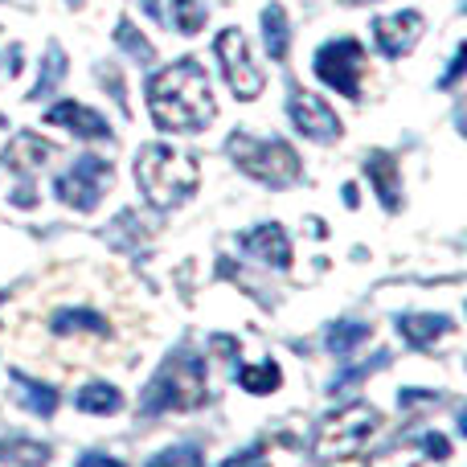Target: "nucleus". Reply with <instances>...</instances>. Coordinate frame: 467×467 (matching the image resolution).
I'll return each mask as SVG.
<instances>
[{
	"label": "nucleus",
	"instance_id": "obj_1",
	"mask_svg": "<svg viewBox=\"0 0 467 467\" xmlns=\"http://www.w3.org/2000/svg\"><path fill=\"white\" fill-rule=\"evenodd\" d=\"M148 111L161 131H202L213 123L218 103L210 90V74L197 57L164 66L148 78Z\"/></svg>",
	"mask_w": 467,
	"mask_h": 467
},
{
	"label": "nucleus",
	"instance_id": "obj_2",
	"mask_svg": "<svg viewBox=\"0 0 467 467\" xmlns=\"http://www.w3.org/2000/svg\"><path fill=\"white\" fill-rule=\"evenodd\" d=\"M136 181H140V193L152 210L169 213L177 205H185L189 197L197 193V181H202V169L189 152L169 144H148L144 152L136 156Z\"/></svg>",
	"mask_w": 467,
	"mask_h": 467
},
{
	"label": "nucleus",
	"instance_id": "obj_3",
	"mask_svg": "<svg viewBox=\"0 0 467 467\" xmlns=\"http://www.w3.org/2000/svg\"><path fill=\"white\" fill-rule=\"evenodd\" d=\"M205 398H210L205 357L193 353V348H172L161 361L156 378L140 394V414L156 419V414H169V410H197Z\"/></svg>",
	"mask_w": 467,
	"mask_h": 467
},
{
	"label": "nucleus",
	"instance_id": "obj_4",
	"mask_svg": "<svg viewBox=\"0 0 467 467\" xmlns=\"http://www.w3.org/2000/svg\"><path fill=\"white\" fill-rule=\"evenodd\" d=\"M226 148H230V161L238 164L246 177L263 181V185L287 189V185H296L299 172H304L296 148L279 136L258 140V136H246V131H234V136L226 140Z\"/></svg>",
	"mask_w": 467,
	"mask_h": 467
},
{
	"label": "nucleus",
	"instance_id": "obj_5",
	"mask_svg": "<svg viewBox=\"0 0 467 467\" xmlns=\"http://www.w3.org/2000/svg\"><path fill=\"white\" fill-rule=\"evenodd\" d=\"M381 427V414L365 402H353V406H340L332 410L328 419L316 427V443H312V455L320 463H332V460H353V455L365 451V443L373 439V431Z\"/></svg>",
	"mask_w": 467,
	"mask_h": 467
},
{
	"label": "nucleus",
	"instance_id": "obj_6",
	"mask_svg": "<svg viewBox=\"0 0 467 467\" xmlns=\"http://www.w3.org/2000/svg\"><path fill=\"white\" fill-rule=\"evenodd\" d=\"M54 189H57V202L62 205H70V210H78V213H90L103 202L107 189H111V164L95 152H82L78 161H74V169H66L62 177H57Z\"/></svg>",
	"mask_w": 467,
	"mask_h": 467
},
{
	"label": "nucleus",
	"instance_id": "obj_7",
	"mask_svg": "<svg viewBox=\"0 0 467 467\" xmlns=\"http://www.w3.org/2000/svg\"><path fill=\"white\" fill-rule=\"evenodd\" d=\"M49 156H54V144H49V140L33 136V131L13 136V144H8L5 156H0V169L13 172V177L21 181V189H13V193H8V202L21 205V210H29V205L37 202V193H33V172H37Z\"/></svg>",
	"mask_w": 467,
	"mask_h": 467
},
{
	"label": "nucleus",
	"instance_id": "obj_8",
	"mask_svg": "<svg viewBox=\"0 0 467 467\" xmlns=\"http://www.w3.org/2000/svg\"><path fill=\"white\" fill-rule=\"evenodd\" d=\"M361 70H365V49L353 37L328 41L316 54V78L328 82L345 99H361Z\"/></svg>",
	"mask_w": 467,
	"mask_h": 467
},
{
	"label": "nucleus",
	"instance_id": "obj_9",
	"mask_svg": "<svg viewBox=\"0 0 467 467\" xmlns=\"http://www.w3.org/2000/svg\"><path fill=\"white\" fill-rule=\"evenodd\" d=\"M218 62H222V70H226L234 99L250 103V99L263 95V74H258V66L250 62V49H246L242 29H222L218 33Z\"/></svg>",
	"mask_w": 467,
	"mask_h": 467
},
{
	"label": "nucleus",
	"instance_id": "obj_10",
	"mask_svg": "<svg viewBox=\"0 0 467 467\" xmlns=\"http://www.w3.org/2000/svg\"><path fill=\"white\" fill-rule=\"evenodd\" d=\"M287 115H291V123H296V131L304 140H320V144H328V140L340 136V119L332 115V107L324 103L320 95H312V90L291 87Z\"/></svg>",
	"mask_w": 467,
	"mask_h": 467
},
{
	"label": "nucleus",
	"instance_id": "obj_11",
	"mask_svg": "<svg viewBox=\"0 0 467 467\" xmlns=\"http://www.w3.org/2000/svg\"><path fill=\"white\" fill-rule=\"evenodd\" d=\"M422 29L427 25H422L419 8H402V13H386L373 21V41H378V49L386 57H398L422 37Z\"/></svg>",
	"mask_w": 467,
	"mask_h": 467
},
{
	"label": "nucleus",
	"instance_id": "obj_12",
	"mask_svg": "<svg viewBox=\"0 0 467 467\" xmlns=\"http://www.w3.org/2000/svg\"><path fill=\"white\" fill-rule=\"evenodd\" d=\"M46 123L74 131V136H82V140H107V144L115 140L111 123H107L99 111H90V107L74 103V99H66V103H54V107H49V111H46Z\"/></svg>",
	"mask_w": 467,
	"mask_h": 467
},
{
	"label": "nucleus",
	"instance_id": "obj_13",
	"mask_svg": "<svg viewBox=\"0 0 467 467\" xmlns=\"http://www.w3.org/2000/svg\"><path fill=\"white\" fill-rule=\"evenodd\" d=\"M238 246H242V254L258 258V263L275 266V271L291 266V242H287V234H283V226H275V222H263V226L246 230L238 238Z\"/></svg>",
	"mask_w": 467,
	"mask_h": 467
},
{
	"label": "nucleus",
	"instance_id": "obj_14",
	"mask_svg": "<svg viewBox=\"0 0 467 467\" xmlns=\"http://www.w3.org/2000/svg\"><path fill=\"white\" fill-rule=\"evenodd\" d=\"M365 172H369V181H373V189H378L381 205H386L389 213L402 210V185H398V161H394V152H386V148L369 152V161H365Z\"/></svg>",
	"mask_w": 467,
	"mask_h": 467
},
{
	"label": "nucleus",
	"instance_id": "obj_15",
	"mask_svg": "<svg viewBox=\"0 0 467 467\" xmlns=\"http://www.w3.org/2000/svg\"><path fill=\"white\" fill-rule=\"evenodd\" d=\"M394 324L414 348H431L443 332H451V320H447V316H435V312H406V316H398Z\"/></svg>",
	"mask_w": 467,
	"mask_h": 467
},
{
	"label": "nucleus",
	"instance_id": "obj_16",
	"mask_svg": "<svg viewBox=\"0 0 467 467\" xmlns=\"http://www.w3.org/2000/svg\"><path fill=\"white\" fill-rule=\"evenodd\" d=\"M13 386L16 394H21V406L29 414H41V419H49V414L57 410V389L54 386H41L37 378H29V373L13 369Z\"/></svg>",
	"mask_w": 467,
	"mask_h": 467
},
{
	"label": "nucleus",
	"instance_id": "obj_17",
	"mask_svg": "<svg viewBox=\"0 0 467 467\" xmlns=\"http://www.w3.org/2000/svg\"><path fill=\"white\" fill-rule=\"evenodd\" d=\"M263 41H266V54H271L275 62H287V54H291V25H287L283 5H266L263 8Z\"/></svg>",
	"mask_w": 467,
	"mask_h": 467
},
{
	"label": "nucleus",
	"instance_id": "obj_18",
	"mask_svg": "<svg viewBox=\"0 0 467 467\" xmlns=\"http://www.w3.org/2000/svg\"><path fill=\"white\" fill-rule=\"evenodd\" d=\"M49 447L33 439H5L0 443V467H46Z\"/></svg>",
	"mask_w": 467,
	"mask_h": 467
},
{
	"label": "nucleus",
	"instance_id": "obj_19",
	"mask_svg": "<svg viewBox=\"0 0 467 467\" xmlns=\"http://www.w3.org/2000/svg\"><path fill=\"white\" fill-rule=\"evenodd\" d=\"M234 381H238L246 394H271V389H279L283 373L275 361H263V365H234Z\"/></svg>",
	"mask_w": 467,
	"mask_h": 467
},
{
	"label": "nucleus",
	"instance_id": "obj_20",
	"mask_svg": "<svg viewBox=\"0 0 467 467\" xmlns=\"http://www.w3.org/2000/svg\"><path fill=\"white\" fill-rule=\"evenodd\" d=\"M74 402H78L82 414H115L123 406V394L115 386H107V381H87Z\"/></svg>",
	"mask_w": 467,
	"mask_h": 467
},
{
	"label": "nucleus",
	"instance_id": "obj_21",
	"mask_svg": "<svg viewBox=\"0 0 467 467\" xmlns=\"http://www.w3.org/2000/svg\"><path fill=\"white\" fill-rule=\"evenodd\" d=\"M54 332L57 337H70V332H99V337H107L111 324H107V316L90 312V307H70V312L54 316Z\"/></svg>",
	"mask_w": 467,
	"mask_h": 467
},
{
	"label": "nucleus",
	"instance_id": "obj_22",
	"mask_svg": "<svg viewBox=\"0 0 467 467\" xmlns=\"http://www.w3.org/2000/svg\"><path fill=\"white\" fill-rule=\"evenodd\" d=\"M369 337H373V328H369V324H361V320L328 324V348H332V353H340V357H348L353 348L369 345Z\"/></svg>",
	"mask_w": 467,
	"mask_h": 467
},
{
	"label": "nucleus",
	"instance_id": "obj_23",
	"mask_svg": "<svg viewBox=\"0 0 467 467\" xmlns=\"http://www.w3.org/2000/svg\"><path fill=\"white\" fill-rule=\"evenodd\" d=\"M62 74H66V49L57 46V41H49V46H46V57H41V70H37V87L29 90V99L49 95V90L62 82Z\"/></svg>",
	"mask_w": 467,
	"mask_h": 467
},
{
	"label": "nucleus",
	"instance_id": "obj_24",
	"mask_svg": "<svg viewBox=\"0 0 467 467\" xmlns=\"http://www.w3.org/2000/svg\"><path fill=\"white\" fill-rule=\"evenodd\" d=\"M115 46L119 49H128L131 57H136L140 66H152V57H156V49H152V41L144 37V33L136 29V25L128 21V16H123L119 25H115Z\"/></svg>",
	"mask_w": 467,
	"mask_h": 467
},
{
	"label": "nucleus",
	"instance_id": "obj_25",
	"mask_svg": "<svg viewBox=\"0 0 467 467\" xmlns=\"http://www.w3.org/2000/svg\"><path fill=\"white\" fill-rule=\"evenodd\" d=\"M148 467H205V455L197 443H177V447H169V451L152 455Z\"/></svg>",
	"mask_w": 467,
	"mask_h": 467
},
{
	"label": "nucleus",
	"instance_id": "obj_26",
	"mask_svg": "<svg viewBox=\"0 0 467 467\" xmlns=\"http://www.w3.org/2000/svg\"><path fill=\"white\" fill-rule=\"evenodd\" d=\"M172 25H177L185 37H193V33L205 29V8L197 5V0H172Z\"/></svg>",
	"mask_w": 467,
	"mask_h": 467
},
{
	"label": "nucleus",
	"instance_id": "obj_27",
	"mask_svg": "<svg viewBox=\"0 0 467 467\" xmlns=\"http://www.w3.org/2000/svg\"><path fill=\"white\" fill-rule=\"evenodd\" d=\"M389 365V353H378L373 361H365V365H353V369H345L337 381H328V394H340V389H348V386H357V381H365L369 373H378V369H386Z\"/></svg>",
	"mask_w": 467,
	"mask_h": 467
},
{
	"label": "nucleus",
	"instance_id": "obj_28",
	"mask_svg": "<svg viewBox=\"0 0 467 467\" xmlns=\"http://www.w3.org/2000/svg\"><path fill=\"white\" fill-rule=\"evenodd\" d=\"M99 78H103V90H111L115 103H119V111H128V90H123V78L115 66H99Z\"/></svg>",
	"mask_w": 467,
	"mask_h": 467
},
{
	"label": "nucleus",
	"instance_id": "obj_29",
	"mask_svg": "<svg viewBox=\"0 0 467 467\" xmlns=\"http://www.w3.org/2000/svg\"><path fill=\"white\" fill-rule=\"evenodd\" d=\"M222 467H266V447L263 443H250L246 451H238V455H230Z\"/></svg>",
	"mask_w": 467,
	"mask_h": 467
},
{
	"label": "nucleus",
	"instance_id": "obj_30",
	"mask_svg": "<svg viewBox=\"0 0 467 467\" xmlns=\"http://www.w3.org/2000/svg\"><path fill=\"white\" fill-rule=\"evenodd\" d=\"M419 443H422V455H427V460H447V455H451V439L447 435H422Z\"/></svg>",
	"mask_w": 467,
	"mask_h": 467
},
{
	"label": "nucleus",
	"instance_id": "obj_31",
	"mask_svg": "<svg viewBox=\"0 0 467 467\" xmlns=\"http://www.w3.org/2000/svg\"><path fill=\"white\" fill-rule=\"evenodd\" d=\"M463 70H467V46L455 49L451 66H447V74H443V78H439V87H443V90H451L455 82H460V74H463Z\"/></svg>",
	"mask_w": 467,
	"mask_h": 467
},
{
	"label": "nucleus",
	"instance_id": "obj_32",
	"mask_svg": "<svg viewBox=\"0 0 467 467\" xmlns=\"http://www.w3.org/2000/svg\"><path fill=\"white\" fill-rule=\"evenodd\" d=\"M78 467H123L119 460H111V455H103V451H87L78 460Z\"/></svg>",
	"mask_w": 467,
	"mask_h": 467
},
{
	"label": "nucleus",
	"instance_id": "obj_33",
	"mask_svg": "<svg viewBox=\"0 0 467 467\" xmlns=\"http://www.w3.org/2000/svg\"><path fill=\"white\" fill-rule=\"evenodd\" d=\"M140 5H144V13L152 16V21H164V16H161V0H140Z\"/></svg>",
	"mask_w": 467,
	"mask_h": 467
},
{
	"label": "nucleus",
	"instance_id": "obj_34",
	"mask_svg": "<svg viewBox=\"0 0 467 467\" xmlns=\"http://www.w3.org/2000/svg\"><path fill=\"white\" fill-rule=\"evenodd\" d=\"M340 5H378V0H340Z\"/></svg>",
	"mask_w": 467,
	"mask_h": 467
},
{
	"label": "nucleus",
	"instance_id": "obj_35",
	"mask_svg": "<svg viewBox=\"0 0 467 467\" xmlns=\"http://www.w3.org/2000/svg\"><path fill=\"white\" fill-rule=\"evenodd\" d=\"M0 128H5V119H0Z\"/></svg>",
	"mask_w": 467,
	"mask_h": 467
},
{
	"label": "nucleus",
	"instance_id": "obj_36",
	"mask_svg": "<svg viewBox=\"0 0 467 467\" xmlns=\"http://www.w3.org/2000/svg\"><path fill=\"white\" fill-rule=\"evenodd\" d=\"M16 5H25V0H16Z\"/></svg>",
	"mask_w": 467,
	"mask_h": 467
}]
</instances>
